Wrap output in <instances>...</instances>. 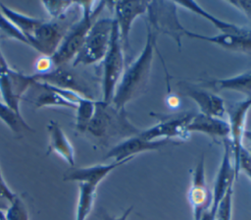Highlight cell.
Here are the masks:
<instances>
[{"label": "cell", "instance_id": "cell-5", "mask_svg": "<svg viewBox=\"0 0 251 220\" xmlns=\"http://www.w3.org/2000/svg\"><path fill=\"white\" fill-rule=\"evenodd\" d=\"M146 17L147 26L157 35L166 34L176 42L178 48L181 47V39L185 36L187 29L179 22L176 1H149Z\"/></svg>", "mask_w": 251, "mask_h": 220}, {"label": "cell", "instance_id": "cell-32", "mask_svg": "<svg viewBox=\"0 0 251 220\" xmlns=\"http://www.w3.org/2000/svg\"><path fill=\"white\" fill-rule=\"evenodd\" d=\"M226 3L236 8L240 13H242L247 19L251 21V0H233L227 1Z\"/></svg>", "mask_w": 251, "mask_h": 220}, {"label": "cell", "instance_id": "cell-25", "mask_svg": "<svg viewBox=\"0 0 251 220\" xmlns=\"http://www.w3.org/2000/svg\"><path fill=\"white\" fill-rule=\"evenodd\" d=\"M41 89L42 92L36 96V98L33 101V104L35 108H43V107H65V108H71L75 110L76 106L69 101H67L65 98L60 96L58 93L47 87L45 84L41 82H36Z\"/></svg>", "mask_w": 251, "mask_h": 220}, {"label": "cell", "instance_id": "cell-22", "mask_svg": "<svg viewBox=\"0 0 251 220\" xmlns=\"http://www.w3.org/2000/svg\"><path fill=\"white\" fill-rule=\"evenodd\" d=\"M203 82L205 85L213 91H235L247 94L248 97H251V70L226 79H215Z\"/></svg>", "mask_w": 251, "mask_h": 220}, {"label": "cell", "instance_id": "cell-2", "mask_svg": "<svg viewBox=\"0 0 251 220\" xmlns=\"http://www.w3.org/2000/svg\"><path fill=\"white\" fill-rule=\"evenodd\" d=\"M78 5L81 10L79 19L71 25L58 49L50 57L54 67L67 65L74 60L81 48L90 28L98 19L107 2H78Z\"/></svg>", "mask_w": 251, "mask_h": 220}, {"label": "cell", "instance_id": "cell-27", "mask_svg": "<svg viewBox=\"0 0 251 220\" xmlns=\"http://www.w3.org/2000/svg\"><path fill=\"white\" fill-rule=\"evenodd\" d=\"M96 100L83 97L76 105L75 128L78 132L84 133L94 115Z\"/></svg>", "mask_w": 251, "mask_h": 220}, {"label": "cell", "instance_id": "cell-34", "mask_svg": "<svg viewBox=\"0 0 251 220\" xmlns=\"http://www.w3.org/2000/svg\"><path fill=\"white\" fill-rule=\"evenodd\" d=\"M53 68H54V66H53L51 58L48 56H42L35 63V70H36L35 74L36 75L45 74Z\"/></svg>", "mask_w": 251, "mask_h": 220}, {"label": "cell", "instance_id": "cell-19", "mask_svg": "<svg viewBox=\"0 0 251 220\" xmlns=\"http://www.w3.org/2000/svg\"><path fill=\"white\" fill-rule=\"evenodd\" d=\"M47 132L49 140L47 153H56L64 159L70 167H75V149L61 126L55 121H49L47 124Z\"/></svg>", "mask_w": 251, "mask_h": 220}, {"label": "cell", "instance_id": "cell-30", "mask_svg": "<svg viewBox=\"0 0 251 220\" xmlns=\"http://www.w3.org/2000/svg\"><path fill=\"white\" fill-rule=\"evenodd\" d=\"M0 32L5 35L6 37L18 40L22 43L27 44L28 42L26 40V38L17 29V28L2 14V12L0 11Z\"/></svg>", "mask_w": 251, "mask_h": 220}, {"label": "cell", "instance_id": "cell-12", "mask_svg": "<svg viewBox=\"0 0 251 220\" xmlns=\"http://www.w3.org/2000/svg\"><path fill=\"white\" fill-rule=\"evenodd\" d=\"M236 180L235 171L233 166L232 152L228 138L224 139V152L220 167L215 179L214 188L212 191L213 200L211 206L208 208L209 212L216 216L218 206L222 199L225 197L227 191L233 188V182Z\"/></svg>", "mask_w": 251, "mask_h": 220}, {"label": "cell", "instance_id": "cell-10", "mask_svg": "<svg viewBox=\"0 0 251 220\" xmlns=\"http://www.w3.org/2000/svg\"><path fill=\"white\" fill-rule=\"evenodd\" d=\"M192 115V113L187 112L163 118L158 124L141 131L140 135L148 140H186L190 136L187 126Z\"/></svg>", "mask_w": 251, "mask_h": 220}, {"label": "cell", "instance_id": "cell-9", "mask_svg": "<svg viewBox=\"0 0 251 220\" xmlns=\"http://www.w3.org/2000/svg\"><path fill=\"white\" fill-rule=\"evenodd\" d=\"M114 10V20L117 23L120 39L126 55V60H128V52L130 49L129 34L133 23L140 16L146 15L149 1H116L111 2Z\"/></svg>", "mask_w": 251, "mask_h": 220}, {"label": "cell", "instance_id": "cell-11", "mask_svg": "<svg viewBox=\"0 0 251 220\" xmlns=\"http://www.w3.org/2000/svg\"><path fill=\"white\" fill-rule=\"evenodd\" d=\"M187 199L192 208L194 220H200L202 214L212 204L213 194L206 182L204 155L201 156L193 170L191 185L187 192Z\"/></svg>", "mask_w": 251, "mask_h": 220}, {"label": "cell", "instance_id": "cell-21", "mask_svg": "<svg viewBox=\"0 0 251 220\" xmlns=\"http://www.w3.org/2000/svg\"><path fill=\"white\" fill-rule=\"evenodd\" d=\"M177 6L183 7L186 10L200 16L201 18L205 19L209 23H211L218 30H220V33H226V34H248L251 32V28L241 27L232 23L226 22L224 20H221L214 16L213 14L207 12L205 9H203L197 2L195 1H177L176 2Z\"/></svg>", "mask_w": 251, "mask_h": 220}, {"label": "cell", "instance_id": "cell-20", "mask_svg": "<svg viewBox=\"0 0 251 220\" xmlns=\"http://www.w3.org/2000/svg\"><path fill=\"white\" fill-rule=\"evenodd\" d=\"M187 131L189 134L200 133L214 138H221L225 139L229 136V126L227 121L201 113L192 115L187 126Z\"/></svg>", "mask_w": 251, "mask_h": 220}, {"label": "cell", "instance_id": "cell-6", "mask_svg": "<svg viewBox=\"0 0 251 220\" xmlns=\"http://www.w3.org/2000/svg\"><path fill=\"white\" fill-rule=\"evenodd\" d=\"M103 61L102 101L111 102L126 69V55L119 35L117 23L114 20L111 42Z\"/></svg>", "mask_w": 251, "mask_h": 220}, {"label": "cell", "instance_id": "cell-8", "mask_svg": "<svg viewBox=\"0 0 251 220\" xmlns=\"http://www.w3.org/2000/svg\"><path fill=\"white\" fill-rule=\"evenodd\" d=\"M35 83L32 76L25 75L7 65L0 66V95L2 102L18 113L20 101L26 90Z\"/></svg>", "mask_w": 251, "mask_h": 220}, {"label": "cell", "instance_id": "cell-28", "mask_svg": "<svg viewBox=\"0 0 251 220\" xmlns=\"http://www.w3.org/2000/svg\"><path fill=\"white\" fill-rule=\"evenodd\" d=\"M51 20L58 21L65 17L67 12L76 5L74 1H41L40 2Z\"/></svg>", "mask_w": 251, "mask_h": 220}, {"label": "cell", "instance_id": "cell-13", "mask_svg": "<svg viewBox=\"0 0 251 220\" xmlns=\"http://www.w3.org/2000/svg\"><path fill=\"white\" fill-rule=\"evenodd\" d=\"M170 143H173V140H148L138 134L118 142L106 153L105 158H113L114 161L121 162L126 159H133L142 152L158 150Z\"/></svg>", "mask_w": 251, "mask_h": 220}, {"label": "cell", "instance_id": "cell-40", "mask_svg": "<svg viewBox=\"0 0 251 220\" xmlns=\"http://www.w3.org/2000/svg\"><path fill=\"white\" fill-rule=\"evenodd\" d=\"M0 220H6L5 216H4V213L1 210H0Z\"/></svg>", "mask_w": 251, "mask_h": 220}, {"label": "cell", "instance_id": "cell-26", "mask_svg": "<svg viewBox=\"0 0 251 220\" xmlns=\"http://www.w3.org/2000/svg\"><path fill=\"white\" fill-rule=\"evenodd\" d=\"M0 120L14 133H22L24 131L32 132L33 130L24 120L21 113L16 112L0 100Z\"/></svg>", "mask_w": 251, "mask_h": 220}, {"label": "cell", "instance_id": "cell-16", "mask_svg": "<svg viewBox=\"0 0 251 220\" xmlns=\"http://www.w3.org/2000/svg\"><path fill=\"white\" fill-rule=\"evenodd\" d=\"M32 78L37 82H44L58 88L73 90L84 97L93 99L87 86H85L78 78L66 67V65L54 67L45 74H34L32 75Z\"/></svg>", "mask_w": 251, "mask_h": 220}, {"label": "cell", "instance_id": "cell-24", "mask_svg": "<svg viewBox=\"0 0 251 220\" xmlns=\"http://www.w3.org/2000/svg\"><path fill=\"white\" fill-rule=\"evenodd\" d=\"M96 191L97 187L93 185L85 183L78 184V196L75 220H86L93 208Z\"/></svg>", "mask_w": 251, "mask_h": 220}, {"label": "cell", "instance_id": "cell-14", "mask_svg": "<svg viewBox=\"0 0 251 220\" xmlns=\"http://www.w3.org/2000/svg\"><path fill=\"white\" fill-rule=\"evenodd\" d=\"M179 88L181 93L195 102L201 114L222 119L226 115L224 99L215 92L187 84L184 82H179Z\"/></svg>", "mask_w": 251, "mask_h": 220}, {"label": "cell", "instance_id": "cell-29", "mask_svg": "<svg viewBox=\"0 0 251 220\" xmlns=\"http://www.w3.org/2000/svg\"><path fill=\"white\" fill-rule=\"evenodd\" d=\"M4 216L6 220H28L27 209L20 196L17 195L15 199L10 202Z\"/></svg>", "mask_w": 251, "mask_h": 220}, {"label": "cell", "instance_id": "cell-15", "mask_svg": "<svg viewBox=\"0 0 251 220\" xmlns=\"http://www.w3.org/2000/svg\"><path fill=\"white\" fill-rule=\"evenodd\" d=\"M67 30L57 21L44 20L31 38L29 46L36 49L42 56L51 57L61 44Z\"/></svg>", "mask_w": 251, "mask_h": 220}, {"label": "cell", "instance_id": "cell-41", "mask_svg": "<svg viewBox=\"0 0 251 220\" xmlns=\"http://www.w3.org/2000/svg\"><path fill=\"white\" fill-rule=\"evenodd\" d=\"M3 179V176H2V173H1V170H0V180Z\"/></svg>", "mask_w": 251, "mask_h": 220}, {"label": "cell", "instance_id": "cell-37", "mask_svg": "<svg viewBox=\"0 0 251 220\" xmlns=\"http://www.w3.org/2000/svg\"><path fill=\"white\" fill-rule=\"evenodd\" d=\"M166 102H167L168 107H170V108H172V109L177 108L178 105H179V99H178V97L176 96V95H168Z\"/></svg>", "mask_w": 251, "mask_h": 220}, {"label": "cell", "instance_id": "cell-39", "mask_svg": "<svg viewBox=\"0 0 251 220\" xmlns=\"http://www.w3.org/2000/svg\"><path fill=\"white\" fill-rule=\"evenodd\" d=\"M4 65H7V61L6 59L4 58L1 50H0V66H4Z\"/></svg>", "mask_w": 251, "mask_h": 220}, {"label": "cell", "instance_id": "cell-4", "mask_svg": "<svg viewBox=\"0 0 251 220\" xmlns=\"http://www.w3.org/2000/svg\"><path fill=\"white\" fill-rule=\"evenodd\" d=\"M114 18H98L90 28L85 40L72 61V66H88L102 61L108 51Z\"/></svg>", "mask_w": 251, "mask_h": 220}, {"label": "cell", "instance_id": "cell-31", "mask_svg": "<svg viewBox=\"0 0 251 220\" xmlns=\"http://www.w3.org/2000/svg\"><path fill=\"white\" fill-rule=\"evenodd\" d=\"M232 194H233V188L227 191L225 197L220 202L217 209L215 220H231Z\"/></svg>", "mask_w": 251, "mask_h": 220}, {"label": "cell", "instance_id": "cell-23", "mask_svg": "<svg viewBox=\"0 0 251 220\" xmlns=\"http://www.w3.org/2000/svg\"><path fill=\"white\" fill-rule=\"evenodd\" d=\"M0 11L17 28V29L26 38L29 45V42L33 37L35 31L37 30V28L40 27V25L43 23L44 20L22 14L18 11H15L7 7L2 2H0Z\"/></svg>", "mask_w": 251, "mask_h": 220}, {"label": "cell", "instance_id": "cell-35", "mask_svg": "<svg viewBox=\"0 0 251 220\" xmlns=\"http://www.w3.org/2000/svg\"><path fill=\"white\" fill-rule=\"evenodd\" d=\"M133 209V206H130L128 208H126L121 215L119 216H113V215H110L109 213H107L106 211L104 210H101L98 214V217L101 219V220H127L128 216L130 215L131 211Z\"/></svg>", "mask_w": 251, "mask_h": 220}, {"label": "cell", "instance_id": "cell-1", "mask_svg": "<svg viewBox=\"0 0 251 220\" xmlns=\"http://www.w3.org/2000/svg\"><path fill=\"white\" fill-rule=\"evenodd\" d=\"M146 40L138 57L126 66L115 90L112 103L120 109L143 94L147 88L155 50H157V34L146 25ZM158 51V50H157Z\"/></svg>", "mask_w": 251, "mask_h": 220}, {"label": "cell", "instance_id": "cell-3", "mask_svg": "<svg viewBox=\"0 0 251 220\" xmlns=\"http://www.w3.org/2000/svg\"><path fill=\"white\" fill-rule=\"evenodd\" d=\"M91 136L108 140L110 138L126 139L140 134L127 117L126 109L117 108L112 102L96 101L94 115L86 129Z\"/></svg>", "mask_w": 251, "mask_h": 220}, {"label": "cell", "instance_id": "cell-36", "mask_svg": "<svg viewBox=\"0 0 251 220\" xmlns=\"http://www.w3.org/2000/svg\"><path fill=\"white\" fill-rule=\"evenodd\" d=\"M17 194L8 187L4 179L0 180V198L7 200L8 202H11L15 199Z\"/></svg>", "mask_w": 251, "mask_h": 220}, {"label": "cell", "instance_id": "cell-18", "mask_svg": "<svg viewBox=\"0 0 251 220\" xmlns=\"http://www.w3.org/2000/svg\"><path fill=\"white\" fill-rule=\"evenodd\" d=\"M185 36L206 41L227 50L251 53V32L248 34L219 33L216 35H205L187 29Z\"/></svg>", "mask_w": 251, "mask_h": 220}, {"label": "cell", "instance_id": "cell-17", "mask_svg": "<svg viewBox=\"0 0 251 220\" xmlns=\"http://www.w3.org/2000/svg\"><path fill=\"white\" fill-rule=\"evenodd\" d=\"M130 160L132 159H126L121 162L113 161L109 164H96L86 167H71V169L65 173L63 180L66 182H77L78 184L85 183L98 187L110 173Z\"/></svg>", "mask_w": 251, "mask_h": 220}, {"label": "cell", "instance_id": "cell-33", "mask_svg": "<svg viewBox=\"0 0 251 220\" xmlns=\"http://www.w3.org/2000/svg\"><path fill=\"white\" fill-rule=\"evenodd\" d=\"M238 168H239V172L243 171L245 173V175L251 181V157H250V155L247 152L245 147H244L243 151L241 152V155H240V158H239Z\"/></svg>", "mask_w": 251, "mask_h": 220}, {"label": "cell", "instance_id": "cell-7", "mask_svg": "<svg viewBox=\"0 0 251 220\" xmlns=\"http://www.w3.org/2000/svg\"><path fill=\"white\" fill-rule=\"evenodd\" d=\"M251 108V97H247L243 100L233 102L226 108L227 123L229 126V143L232 152L233 166L235 171L236 180L239 174V158L241 152L244 149V137L246 133V120L247 114Z\"/></svg>", "mask_w": 251, "mask_h": 220}, {"label": "cell", "instance_id": "cell-38", "mask_svg": "<svg viewBox=\"0 0 251 220\" xmlns=\"http://www.w3.org/2000/svg\"><path fill=\"white\" fill-rule=\"evenodd\" d=\"M244 138H247V140L249 141V146L246 148V150H247V152L249 153V155H250V157H251V132H247L246 131V133H245V137H244Z\"/></svg>", "mask_w": 251, "mask_h": 220}]
</instances>
